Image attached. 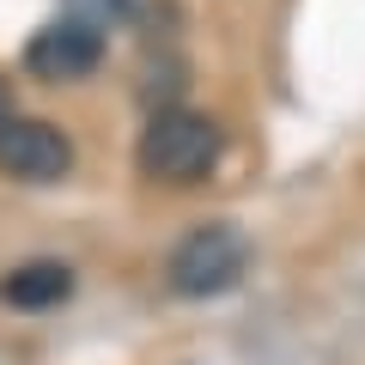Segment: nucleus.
<instances>
[{"instance_id": "obj_1", "label": "nucleus", "mask_w": 365, "mask_h": 365, "mask_svg": "<svg viewBox=\"0 0 365 365\" xmlns=\"http://www.w3.org/2000/svg\"><path fill=\"white\" fill-rule=\"evenodd\" d=\"M220 122L201 110H158L140 134V170L153 182H201L220 158Z\"/></svg>"}, {"instance_id": "obj_4", "label": "nucleus", "mask_w": 365, "mask_h": 365, "mask_svg": "<svg viewBox=\"0 0 365 365\" xmlns=\"http://www.w3.org/2000/svg\"><path fill=\"white\" fill-rule=\"evenodd\" d=\"M98 61H104V37H98L91 19H55V25H43L37 37H31V49H25V67L37 79H49V86L86 79Z\"/></svg>"}, {"instance_id": "obj_5", "label": "nucleus", "mask_w": 365, "mask_h": 365, "mask_svg": "<svg viewBox=\"0 0 365 365\" xmlns=\"http://www.w3.org/2000/svg\"><path fill=\"white\" fill-rule=\"evenodd\" d=\"M67 292H73V268H61V262H25L0 280V299L19 304V311H49Z\"/></svg>"}, {"instance_id": "obj_6", "label": "nucleus", "mask_w": 365, "mask_h": 365, "mask_svg": "<svg viewBox=\"0 0 365 365\" xmlns=\"http://www.w3.org/2000/svg\"><path fill=\"white\" fill-rule=\"evenodd\" d=\"M13 122V91H6V79H0V128Z\"/></svg>"}, {"instance_id": "obj_3", "label": "nucleus", "mask_w": 365, "mask_h": 365, "mask_svg": "<svg viewBox=\"0 0 365 365\" xmlns=\"http://www.w3.org/2000/svg\"><path fill=\"white\" fill-rule=\"evenodd\" d=\"M0 170L19 182H61L73 170V146L55 122H37V116H13L0 128Z\"/></svg>"}, {"instance_id": "obj_2", "label": "nucleus", "mask_w": 365, "mask_h": 365, "mask_svg": "<svg viewBox=\"0 0 365 365\" xmlns=\"http://www.w3.org/2000/svg\"><path fill=\"white\" fill-rule=\"evenodd\" d=\"M244 268H250V237L232 220H207L170 250L165 274H170V292H182V299H213V292L237 287Z\"/></svg>"}]
</instances>
